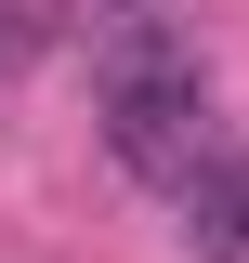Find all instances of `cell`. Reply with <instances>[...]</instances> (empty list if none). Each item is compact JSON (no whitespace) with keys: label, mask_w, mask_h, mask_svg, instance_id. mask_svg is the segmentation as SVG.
<instances>
[{"label":"cell","mask_w":249,"mask_h":263,"mask_svg":"<svg viewBox=\"0 0 249 263\" xmlns=\"http://www.w3.org/2000/svg\"><path fill=\"white\" fill-rule=\"evenodd\" d=\"M92 105H105L118 171H144V184H197V158H210V66H197L184 27L105 13V40H92Z\"/></svg>","instance_id":"1"},{"label":"cell","mask_w":249,"mask_h":263,"mask_svg":"<svg viewBox=\"0 0 249 263\" xmlns=\"http://www.w3.org/2000/svg\"><path fill=\"white\" fill-rule=\"evenodd\" d=\"M184 237H197V263H249V158H197Z\"/></svg>","instance_id":"2"},{"label":"cell","mask_w":249,"mask_h":263,"mask_svg":"<svg viewBox=\"0 0 249 263\" xmlns=\"http://www.w3.org/2000/svg\"><path fill=\"white\" fill-rule=\"evenodd\" d=\"M118 13H144V0H118Z\"/></svg>","instance_id":"3"}]
</instances>
